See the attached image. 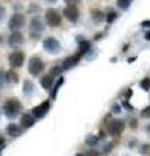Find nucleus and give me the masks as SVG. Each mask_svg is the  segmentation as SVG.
I'll return each mask as SVG.
<instances>
[{
  "label": "nucleus",
  "mask_w": 150,
  "mask_h": 156,
  "mask_svg": "<svg viewBox=\"0 0 150 156\" xmlns=\"http://www.w3.org/2000/svg\"><path fill=\"white\" fill-rule=\"evenodd\" d=\"M30 31H34V33H41L43 31V29H45V26H43L42 21L38 18V17H34V18H32V21H30V26H29Z\"/></svg>",
  "instance_id": "ddd939ff"
},
{
  "label": "nucleus",
  "mask_w": 150,
  "mask_h": 156,
  "mask_svg": "<svg viewBox=\"0 0 150 156\" xmlns=\"http://www.w3.org/2000/svg\"><path fill=\"white\" fill-rule=\"evenodd\" d=\"M141 26H144V28H150V21H144Z\"/></svg>",
  "instance_id": "7c9ffc66"
},
{
  "label": "nucleus",
  "mask_w": 150,
  "mask_h": 156,
  "mask_svg": "<svg viewBox=\"0 0 150 156\" xmlns=\"http://www.w3.org/2000/svg\"><path fill=\"white\" fill-rule=\"evenodd\" d=\"M60 67H54L51 69V76L54 77V76H59L60 73H61V69H59Z\"/></svg>",
  "instance_id": "5701e85b"
},
{
  "label": "nucleus",
  "mask_w": 150,
  "mask_h": 156,
  "mask_svg": "<svg viewBox=\"0 0 150 156\" xmlns=\"http://www.w3.org/2000/svg\"><path fill=\"white\" fill-rule=\"evenodd\" d=\"M63 15L65 16V18H67L68 21H70V22H77L78 20V9L76 5H68L64 8L63 11Z\"/></svg>",
  "instance_id": "6e6552de"
},
{
  "label": "nucleus",
  "mask_w": 150,
  "mask_h": 156,
  "mask_svg": "<svg viewBox=\"0 0 150 156\" xmlns=\"http://www.w3.org/2000/svg\"><path fill=\"white\" fill-rule=\"evenodd\" d=\"M93 20H94V22L97 24H99V22H102V21L104 20V13L103 12H101V11H93Z\"/></svg>",
  "instance_id": "6ab92c4d"
},
{
  "label": "nucleus",
  "mask_w": 150,
  "mask_h": 156,
  "mask_svg": "<svg viewBox=\"0 0 150 156\" xmlns=\"http://www.w3.org/2000/svg\"><path fill=\"white\" fill-rule=\"evenodd\" d=\"M145 39H146V41H150V31L145 34Z\"/></svg>",
  "instance_id": "2f4dec72"
},
{
  "label": "nucleus",
  "mask_w": 150,
  "mask_h": 156,
  "mask_svg": "<svg viewBox=\"0 0 150 156\" xmlns=\"http://www.w3.org/2000/svg\"><path fill=\"white\" fill-rule=\"evenodd\" d=\"M4 15H5V9L3 7H0V21L4 18Z\"/></svg>",
  "instance_id": "c756f323"
},
{
  "label": "nucleus",
  "mask_w": 150,
  "mask_h": 156,
  "mask_svg": "<svg viewBox=\"0 0 150 156\" xmlns=\"http://www.w3.org/2000/svg\"><path fill=\"white\" fill-rule=\"evenodd\" d=\"M25 16L20 15V13H15L11 18H9V22H8V28H9L12 31H17L20 30L21 28L25 26Z\"/></svg>",
  "instance_id": "20e7f679"
},
{
  "label": "nucleus",
  "mask_w": 150,
  "mask_h": 156,
  "mask_svg": "<svg viewBox=\"0 0 150 156\" xmlns=\"http://www.w3.org/2000/svg\"><path fill=\"white\" fill-rule=\"evenodd\" d=\"M7 134L8 135H11L13 138H16V137H20L21 134H22V128L19 126L17 124H9L7 126Z\"/></svg>",
  "instance_id": "4468645a"
},
{
  "label": "nucleus",
  "mask_w": 150,
  "mask_h": 156,
  "mask_svg": "<svg viewBox=\"0 0 150 156\" xmlns=\"http://www.w3.org/2000/svg\"><path fill=\"white\" fill-rule=\"evenodd\" d=\"M116 13L115 12H110L108 15H107V22L108 24H111V22H114V21H115V18H116Z\"/></svg>",
  "instance_id": "4be33fe9"
},
{
  "label": "nucleus",
  "mask_w": 150,
  "mask_h": 156,
  "mask_svg": "<svg viewBox=\"0 0 150 156\" xmlns=\"http://www.w3.org/2000/svg\"><path fill=\"white\" fill-rule=\"evenodd\" d=\"M50 2H54V0H50Z\"/></svg>",
  "instance_id": "f704fd0d"
},
{
  "label": "nucleus",
  "mask_w": 150,
  "mask_h": 156,
  "mask_svg": "<svg viewBox=\"0 0 150 156\" xmlns=\"http://www.w3.org/2000/svg\"><path fill=\"white\" fill-rule=\"evenodd\" d=\"M45 20L46 24L51 28H58L61 25V16L56 9H47L45 13Z\"/></svg>",
  "instance_id": "f03ea898"
},
{
  "label": "nucleus",
  "mask_w": 150,
  "mask_h": 156,
  "mask_svg": "<svg viewBox=\"0 0 150 156\" xmlns=\"http://www.w3.org/2000/svg\"><path fill=\"white\" fill-rule=\"evenodd\" d=\"M5 83V78H4V72L0 70V87H3V85Z\"/></svg>",
  "instance_id": "bb28decb"
},
{
  "label": "nucleus",
  "mask_w": 150,
  "mask_h": 156,
  "mask_svg": "<svg viewBox=\"0 0 150 156\" xmlns=\"http://www.w3.org/2000/svg\"><path fill=\"white\" fill-rule=\"evenodd\" d=\"M20 124H21V128L22 129H29L35 124V117L32 116V115L25 113V115H22V117H21Z\"/></svg>",
  "instance_id": "f8f14e48"
},
{
  "label": "nucleus",
  "mask_w": 150,
  "mask_h": 156,
  "mask_svg": "<svg viewBox=\"0 0 150 156\" xmlns=\"http://www.w3.org/2000/svg\"><path fill=\"white\" fill-rule=\"evenodd\" d=\"M124 130V122L121 120H114L111 124L108 125V133L112 137H119Z\"/></svg>",
  "instance_id": "0eeeda50"
},
{
  "label": "nucleus",
  "mask_w": 150,
  "mask_h": 156,
  "mask_svg": "<svg viewBox=\"0 0 150 156\" xmlns=\"http://www.w3.org/2000/svg\"><path fill=\"white\" fill-rule=\"evenodd\" d=\"M2 146H4V138L0 137V147H2Z\"/></svg>",
  "instance_id": "473e14b6"
},
{
  "label": "nucleus",
  "mask_w": 150,
  "mask_h": 156,
  "mask_svg": "<svg viewBox=\"0 0 150 156\" xmlns=\"http://www.w3.org/2000/svg\"><path fill=\"white\" fill-rule=\"evenodd\" d=\"M25 61V55L21 51H15L9 55V65L12 68H21Z\"/></svg>",
  "instance_id": "39448f33"
},
{
  "label": "nucleus",
  "mask_w": 150,
  "mask_h": 156,
  "mask_svg": "<svg viewBox=\"0 0 150 156\" xmlns=\"http://www.w3.org/2000/svg\"><path fill=\"white\" fill-rule=\"evenodd\" d=\"M141 87H142L145 91H149L150 90V78H144V80L142 81H141Z\"/></svg>",
  "instance_id": "412c9836"
},
{
  "label": "nucleus",
  "mask_w": 150,
  "mask_h": 156,
  "mask_svg": "<svg viewBox=\"0 0 150 156\" xmlns=\"http://www.w3.org/2000/svg\"><path fill=\"white\" fill-rule=\"evenodd\" d=\"M34 83L32 81H29V80H26L24 82V94L25 95H28V96H30L33 93H34Z\"/></svg>",
  "instance_id": "f3484780"
},
{
  "label": "nucleus",
  "mask_w": 150,
  "mask_h": 156,
  "mask_svg": "<svg viewBox=\"0 0 150 156\" xmlns=\"http://www.w3.org/2000/svg\"><path fill=\"white\" fill-rule=\"evenodd\" d=\"M64 2L67 3L68 5H76V4H78L81 0H64Z\"/></svg>",
  "instance_id": "cd10ccee"
},
{
  "label": "nucleus",
  "mask_w": 150,
  "mask_h": 156,
  "mask_svg": "<svg viewBox=\"0 0 150 156\" xmlns=\"http://www.w3.org/2000/svg\"><path fill=\"white\" fill-rule=\"evenodd\" d=\"M4 78H5L7 83H17V82H19V76L13 70H8L4 73Z\"/></svg>",
  "instance_id": "2eb2a0df"
},
{
  "label": "nucleus",
  "mask_w": 150,
  "mask_h": 156,
  "mask_svg": "<svg viewBox=\"0 0 150 156\" xmlns=\"http://www.w3.org/2000/svg\"><path fill=\"white\" fill-rule=\"evenodd\" d=\"M142 115L144 117H150V107H148V108H145V109L142 111Z\"/></svg>",
  "instance_id": "c85d7f7f"
},
{
  "label": "nucleus",
  "mask_w": 150,
  "mask_h": 156,
  "mask_svg": "<svg viewBox=\"0 0 150 156\" xmlns=\"http://www.w3.org/2000/svg\"><path fill=\"white\" fill-rule=\"evenodd\" d=\"M86 143L87 145H97V143H98V138L97 137H90V138H87V141H86Z\"/></svg>",
  "instance_id": "393cba45"
},
{
  "label": "nucleus",
  "mask_w": 150,
  "mask_h": 156,
  "mask_svg": "<svg viewBox=\"0 0 150 156\" xmlns=\"http://www.w3.org/2000/svg\"><path fill=\"white\" fill-rule=\"evenodd\" d=\"M41 85H42V87L43 89H46V90H50L52 87V85H54V78H52V76H45L41 80Z\"/></svg>",
  "instance_id": "dca6fc26"
},
{
  "label": "nucleus",
  "mask_w": 150,
  "mask_h": 156,
  "mask_svg": "<svg viewBox=\"0 0 150 156\" xmlns=\"http://www.w3.org/2000/svg\"><path fill=\"white\" fill-rule=\"evenodd\" d=\"M24 43V35L19 31H13L8 38V44L11 47H19Z\"/></svg>",
  "instance_id": "9d476101"
},
{
  "label": "nucleus",
  "mask_w": 150,
  "mask_h": 156,
  "mask_svg": "<svg viewBox=\"0 0 150 156\" xmlns=\"http://www.w3.org/2000/svg\"><path fill=\"white\" fill-rule=\"evenodd\" d=\"M21 108H22V106H21V103L17 99H9V100H7L4 103L3 111H4V115L8 119H16L20 115Z\"/></svg>",
  "instance_id": "f257e3e1"
},
{
  "label": "nucleus",
  "mask_w": 150,
  "mask_h": 156,
  "mask_svg": "<svg viewBox=\"0 0 150 156\" xmlns=\"http://www.w3.org/2000/svg\"><path fill=\"white\" fill-rule=\"evenodd\" d=\"M91 48V43L89 41H82L80 43V54L81 55H85L86 52H89Z\"/></svg>",
  "instance_id": "a211bd4d"
},
{
  "label": "nucleus",
  "mask_w": 150,
  "mask_h": 156,
  "mask_svg": "<svg viewBox=\"0 0 150 156\" xmlns=\"http://www.w3.org/2000/svg\"><path fill=\"white\" fill-rule=\"evenodd\" d=\"M116 3H118V7L123 11H127L131 5V0H118Z\"/></svg>",
  "instance_id": "aec40b11"
},
{
  "label": "nucleus",
  "mask_w": 150,
  "mask_h": 156,
  "mask_svg": "<svg viewBox=\"0 0 150 156\" xmlns=\"http://www.w3.org/2000/svg\"><path fill=\"white\" fill-rule=\"evenodd\" d=\"M76 156H84V155H81V154H78V155H76Z\"/></svg>",
  "instance_id": "72a5a7b5"
},
{
  "label": "nucleus",
  "mask_w": 150,
  "mask_h": 156,
  "mask_svg": "<svg viewBox=\"0 0 150 156\" xmlns=\"http://www.w3.org/2000/svg\"><path fill=\"white\" fill-rule=\"evenodd\" d=\"M48 111H50V102H43L42 104L33 108V116L35 119H42L47 115Z\"/></svg>",
  "instance_id": "1a4fd4ad"
},
{
  "label": "nucleus",
  "mask_w": 150,
  "mask_h": 156,
  "mask_svg": "<svg viewBox=\"0 0 150 156\" xmlns=\"http://www.w3.org/2000/svg\"><path fill=\"white\" fill-rule=\"evenodd\" d=\"M43 48L50 54H58L60 51V43L55 38H47L43 42Z\"/></svg>",
  "instance_id": "423d86ee"
},
{
  "label": "nucleus",
  "mask_w": 150,
  "mask_h": 156,
  "mask_svg": "<svg viewBox=\"0 0 150 156\" xmlns=\"http://www.w3.org/2000/svg\"><path fill=\"white\" fill-rule=\"evenodd\" d=\"M85 156H101L98 151H95V150H90V151H87V152L85 154Z\"/></svg>",
  "instance_id": "a878e982"
},
{
  "label": "nucleus",
  "mask_w": 150,
  "mask_h": 156,
  "mask_svg": "<svg viewBox=\"0 0 150 156\" xmlns=\"http://www.w3.org/2000/svg\"><path fill=\"white\" fill-rule=\"evenodd\" d=\"M43 68H45L43 61L38 57V56H33V57L29 60V68L28 69H29V73L32 76H34V77L39 76L43 72Z\"/></svg>",
  "instance_id": "7ed1b4c3"
},
{
  "label": "nucleus",
  "mask_w": 150,
  "mask_h": 156,
  "mask_svg": "<svg viewBox=\"0 0 150 156\" xmlns=\"http://www.w3.org/2000/svg\"><path fill=\"white\" fill-rule=\"evenodd\" d=\"M61 83H63V78H60V81L56 83V86H55V89H54V93H52V98H55L56 96V93H58V90H59V87L61 86Z\"/></svg>",
  "instance_id": "b1692460"
},
{
  "label": "nucleus",
  "mask_w": 150,
  "mask_h": 156,
  "mask_svg": "<svg viewBox=\"0 0 150 156\" xmlns=\"http://www.w3.org/2000/svg\"><path fill=\"white\" fill-rule=\"evenodd\" d=\"M81 56H82V55L80 54V52H78V54L70 56V57H68V59H65L64 63H63V69H70V68H73L74 65H76L78 61H80Z\"/></svg>",
  "instance_id": "9b49d317"
}]
</instances>
